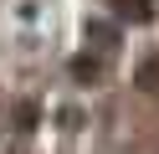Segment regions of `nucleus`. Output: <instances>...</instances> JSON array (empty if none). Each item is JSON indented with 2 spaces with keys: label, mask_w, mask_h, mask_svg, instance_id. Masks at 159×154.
I'll use <instances>...</instances> for the list:
<instances>
[{
  "label": "nucleus",
  "mask_w": 159,
  "mask_h": 154,
  "mask_svg": "<svg viewBox=\"0 0 159 154\" xmlns=\"http://www.w3.org/2000/svg\"><path fill=\"white\" fill-rule=\"evenodd\" d=\"M113 16H123V21H139V26H144L154 10H149V0H113Z\"/></svg>",
  "instance_id": "nucleus-1"
},
{
  "label": "nucleus",
  "mask_w": 159,
  "mask_h": 154,
  "mask_svg": "<svg viewBox=\"0 0 159 154\" xmlns=\"http://www.w3.org/2000/svg\"><path fill=\"white\" fill-rule=\"evenodd\" d=\"M134 82H139V87H144V92H159V57H149L144 67L134 72Z\"/></svg>",
  "instance_id": "nucleus-2"
},
{
  "label": "nucleus",
  "mask_w": 159,
  "mask_h": 154,
  "mask_svg": "<svg viewBox=\"0 0 159 154\" xmlns=\"http://www.w3.org/2000/svg\"><path fill=\"white\" fill-rule=\"evenodd\" d=\"M98 72H103V62H98V57H72V77H77V82H93Z\"/></svg>",
  "instance_id": "nucleus-3"
},
{
  "label": "nucleus",
  "mask_w": 159,
  "mask_h": 154,
  "mask_svg": "<svg viewBox=\"0 0 159 154\" xmlns=\"http://www.w3.org/2000/svg\"><path fill=\"white\" fill-rule=\"evenodd\" d=\"M36 118H41V108H36V103H21V108H16V128H21V133H31Z\"/></svg>",
  "instance_id": "nucleus-4"
}]
</instances>
